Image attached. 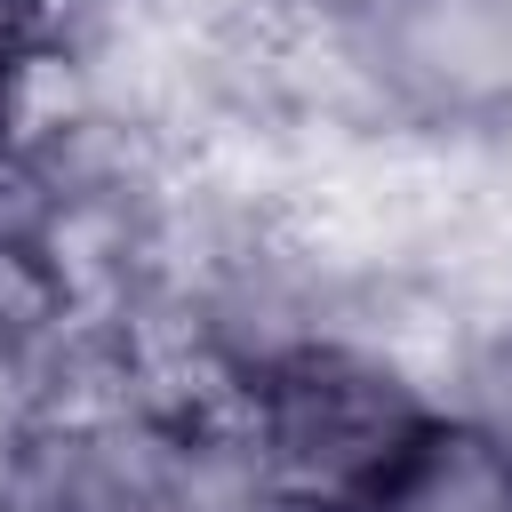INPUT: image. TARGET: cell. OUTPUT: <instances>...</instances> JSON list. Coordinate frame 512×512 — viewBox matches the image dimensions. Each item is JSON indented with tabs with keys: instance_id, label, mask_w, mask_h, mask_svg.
<instances>
[{
	"instance_id": "cell-1",
	"label": "cell",
	"mask_w": 512,
	"mask_h": 512,
	"mask_svg": "<svg viewBox=\"0 0 512 512\" xmlns=\"http://www.w3.org/2000/svg\"><path fill=\"white\" fill-rule=\"evenodd\" d=\"M440 408L384 360L344 344H296L248 384V456L272 512H376L400 456Z\"/></svg>"
},
{
	"instance_id": "cell-5",
	"label": "cell",
	"mask_w": 512,
	"mask_h": 512,
	"mask_svg": "<svg viewBox=\"0 0 512 512\" xmlns=\"http://www.w3.org/2000/svg\"><path fill=\"white\" fill-rule=\"evenodd\" d=\"M464 424H480L504 456H512V336H496L488 352H480V368H472V416Z\"/></svg>"
},
{
	"instance_id": "cell-3",
	"label": "cell",
	"mask_w": 512,
	"mask_h": 512,
	"mask_svg": "<svg viewBox=\"0 0 512 512\" xmlns=\"http://www.w3.org/2000/svg\"><path fill=\"white\" fill-rule=\"evenodd\" d=\"M376 512H512V456L480 424L432 416L424 440L400 456L392 488L376 496Z\"/></svg>"
},
{
	"instance_id": "cell-4",
	"label": "cell",
	"mask_w": 512,
	"mask_h": 512,
	"mask_svg": "<svg viewBox=\"0 0 512 512\" xmlns=\"http://www.w3.org/2000/svg\"><path fill=\"white\" fill-rule=\"evenodd\" d=\"M64 264L24 240V232H0V368H16L24 352H40L56 328H64Z\"/></svg>"
},
{
	"instance_id": "cell-2",
	"label": "cell",
	"mask_w": 512,
	"mask_h": 512,
	"mask_svg": "<svg viewBox=\"0 0 512 512\" xmlns=\"http://www.w3.org/2000/svg\"><path fill=\"white\" fill-rule=\"evenodd\" d=\"M48 512H272L248 440L192 432L168 416H104L64 440H32V464L16 496H40Z\"/></svg>"
}]
</instances>
